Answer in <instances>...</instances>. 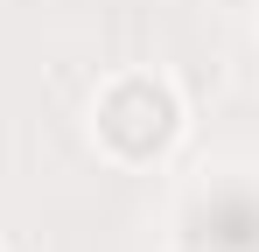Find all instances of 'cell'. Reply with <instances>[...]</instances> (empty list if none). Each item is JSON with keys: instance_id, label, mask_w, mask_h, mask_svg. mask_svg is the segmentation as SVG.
Segmentation results:
<instances>
[{"instance_id": "cell-2", "label": "cell", "mask_w": 259, "mask_h": 252, "mask_svg": "<svg viewBox=\"0 0 259 252\" xmlns=\"http://www.w3.org/2000/svg\"><path fill=\"white\" fill-rule=\"evenodd\" d=\"M0 252H7V245H0Z\"/></svg>"}, {"instance_id": "cell-1", "label": "cell", "mask_w": 259, "mask_h": 252, "mask_svg": "<svg viewBox=\"0 0 259 252\" xmlns=\"http://www.w3.org/2000/svg\"><path fill=\"white\" fill-rule=\"evenodd\" d=\"M182 133H189V105H182L175 77H161V70H119L91 98V147L112 168L168 161L182 147Z\"/></svg>"}]
</instances>
